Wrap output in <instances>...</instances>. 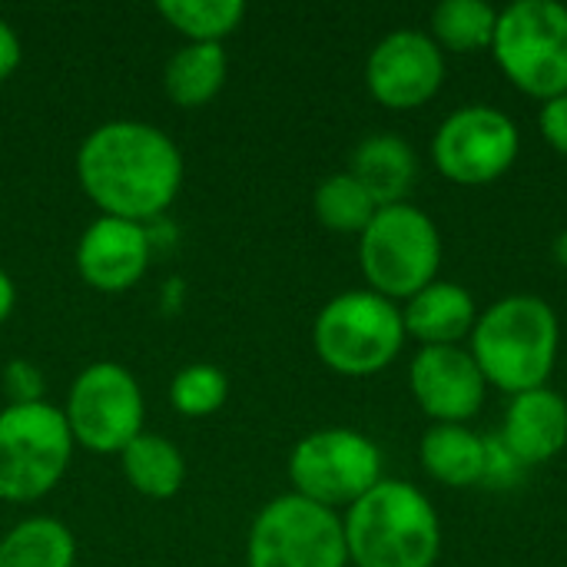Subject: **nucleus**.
<instances>
[{
  "mask_svg": "<svg viewBox=\"0 0 567 567\" xmlns=\"http://www.w3.org/2000/svg\"><path fill=\"white\" fill-rule=\"evenodd\" d=\"M349 173L365 186V193L382 209V206L405 203V196L419 176V159H415V150L402 136L372 133L352 150Z\"/></svg>",
  "mask_w": 567,
  "mask_h": 567,
  "instance_id": "f3484780",
  "label": "nucleus"
},
{
  "mask_svg": "<svg viewBox=\"0 0 567 567\" xmlns=\"http://www.w3.org/2000/svg\"><path fill=\"white\" fill-rule=\"evenodd\" d=\"M249 567H349L342 518L296 492L272 498L252 522Z\"/></svg>",
  "mask_w": 567,
  "mask_h": 567,
  "instance_id": "6e6552de",
  "label": "nucleus"
},
{
  "mask_svg": "<svg viewBox=\"0 0 567 567\" xmlns=\"http://www.w3.org/2000/svg\"><path fill=\"white\" fill-rule=\"evenodd\" d=\"M73 445L63 409L47 402L7 405L0 412V498L27 505L53 492Z\"/></svg>",
  "mask_w": 567,
  "mask_h": 567,
  "instance_id": "0eeeda50",
  "label": "nucleus"
},
{
  "mask_svg": "<svg viewBox=\"0 0 567 567\" xmlns=\"http://www.w3.org/2000/svg\"><path fill=\"white\" fill-rule=\"evenodd\" d=\"M498 439L525 468L558 458L567 445V402L561 392L542 385L512 395Z\"/></svg>",
  "mask_w": 567,
  "mask_h": 567,
  "instance_id": "2eb2a0df",
  "label": "nucleus"
},
{
  "mask_svg": "<svg viewBox=\"0 0 567 567\" xmlns=\"http://www.w3.org/2000/svg\"><path fill=\"white\" fill-rule=\"evenodd\" d=\"M402 309L372 292L349 289L329 299L312 326L316 355L346 379H369L389 369L405 346Z\"/></svg>",
  "mask_w": 567,
  "mask_h": 567,
  "instance_id": "20e7f679",
  "label": "nucleus"
},
{
  "mask_svg": "<svg viewBox=\"0 0 567 567\" xmlns=\"http://www.w3.org/2000/svg\"><path fill=\"white\" fill-rule=\"evenodd\" d=\"M226 70L223 43H183L163 70L166 96L183 110L206 106L223 90Z\"/></svg>",
  "mask_w": 567,
  "mask_h": 567,
  "instance_id": "6ab92c4d",
  "label": "nucleus"
},
{
  "mask_svg": "<svg viewBox=\"0 0 567 567\" xmlns=\"http://www.w3.org/2000/svg\"><path fill=\"white\" fill-rule=\"evenodd\" d=\"M120 465L126 482L146 495V498H173L179 495L183 482H186V462L179 455V449L169 439L159 435H136L123 452H120Z\"/></svg>",
  "mask_w": 567,
  "mask_h": 567,
  "instance_id": "aec40b11",
  "label": "nucleus"
},
{
  "mask_svg": "<svg viewBox=\"0 0 567 567\" xmlns=\"http://www.w3.org/2000/svg\"><path fill=\"white\" fill-rule=\"evenodd\" d=\"M312 209H316V219L332 233H362L379 213L375 199L349 169L332 173L316 186Z\"/></svg>",
  "mask_w": 567,
  "mask_h": 567,
  "instance_id": "b1692460",
  "label": "nucleus"
},
{
  "mask_svg": "<svg viewBox=\"0 0 567 567\" xmlns=\"http://www.w3.org/2000/svg\"><path fill=\"white\" fill-rule=\"evenodd\" d=\"M73 532L56 518H27L0 538V567H73Z\"/></svg>",
  "mask_w": 567,
  "mask_h": 567,
  "instance_id": "412c9836",
  "label": "nucleus"
},
{
  "mask_svg": "<svg viewBox=\"0 0 567 567\" xmlns=\"http://www.w3.org/2000/svg\"><path fill=\"white\" fill-rule=\"evenodd\" d=\"M522 150L518 126L508 113L472 103L455 110L432 136L435 169L458 186H488L502 179Z\"/></svg>",
  "mask_w": 567,
  "mask_h": 567,
  "instance_id": "9b49d317",
  "label": "nucleus"
},
{
  "mask_svg": "<svg viewBox=\"0 0 567 567\" xmlns=\"http://www.w3.org/2000/svg\"><path fill=\"white\" fill-rule=\"evenodd\" d=\"M409 389L419 409L435 425L472 422L488 395V382L462 346H429L419 349L409 369Z\"/></svg>",
  "mask_w": 567,
  "mask_h": 567,
  "instance_id": "ddd939ff",
  "label": "nucleus"
},
{
  "mask_svg": "<svg viewBox=\"0 0 567 567\" xmlns=\"http://www.w3.org/2000/svg\"><path fill=\"white\" fill-rule=\"evenodd\" d=\"M525 475V465L505 449L502 439H485V478L482 485L488 488H512Z\"/></svg>",
  "mask_w": 567,
  "mask_h": 567,
  "instance_id": "bb28decb",
  "label": "nucleus"
},
{
  "mask_svg": "<svg viewBox=\"0 0 567 567\" xmlns=\"http://www.w3.org/2000/svg\"><path fill=\"white\" fill-rule=\"evenodd\" d=\"M498 10L485 0H442L429 17V37L442 53H478L495 40Z\"/></svg>",
  "mask_w": 567,
  "mask_h": 567,
  "instance_id": "4be33fe9",
  "label": "nucleus"
},
{
  "mask_svg": "<svg viewBox=\"0 0 567 567\" xmlns=\"http://www.w3.org/2000/svg\"><path fill=\"white\" fill-rule=\"evenodd\" d=\"M143 392L130 369L116 362L86 365L66 395V429L93 455H120L143 435Z\"/></svg>",
  "mask_w": 567,
  "mask_h": 567,
  "instance_id": "9d476101",
  "label": "nucleus"
},
{
  "mask_svg": "<svg viewBox=\"0 0 567 567\" xmlns=\"http://www.w3.org/2000/svg\"><path fill=\"white\" fill-rule=\"evenodd\" d=\"M419 458L425 475L445 488H475L485 478V439L468 425H432Z\"/></svg>",
  "mask_w": 567,
  "mask_h": 567,
  "instance_id": "a211bd4d",
  "label": "nucleus"
},
{
  "mask_svg": "<svg viewBox=\"0 0 567 567\" xmlns=\"http://www.w3.org/2000/svg\"><path fill=\"white\" fill-rule=\"evenodd\" d=\"M402 322H405V336L422 342V349L462 346L478 322V309L465 286L435 279L432 286H425L405 302Z\"/></svg>",
  "mask_w": 567,
  "mask_h": 567,
  "instance_id": "dca6fc26",
  "label": "nucleus"
},
{
  "mask_svg": "<svg viewBox=\"0 0 567 567\" xmlns=\"http://www.w3.org/2000/svg\"><path fill=\"white\" fill-rule=\"evenodd\" d=\"M555 262L567 269V229H561L558 236H555Z\"/></svg>",
  "mask_w": 567,
  "mask_h": 567,
  "instance_id": "7c9ffc66",
  "label": "nucleus"
},
{
  "mask_svg": "<svg viewBox=\"0 0 567 567\" xmlns=\"http://www.w3.org/2000/svg\"><path fill=\"white\" fill-rule=\"evenodd\" d=\"M76 176L103 216L143 226L179 196L183 156L163 130L140 120H113L80 143Z\"/></svg>",
  "mask_w": 567,
  "mask_h": 567,
  "instance_id": "f257e3e1",
  "label": "nucleus"
},
{
  "mask_svg": "<svg viewBox=\"0 0 567 567\" xmlns=\"http://www.w3.org/2000/svg\"><path fill=\"white\" fill-rule=\"evenodd\" d=\"M20 66V37L13 33V27L0 17V83Z\"/></svg>",
  "mask_w": 567,
  "mask_h": 567,
  "instance_id": "c85d7f7f",
  "label": "nucleus"
},
{
  "mask_svg": "<svg viewBox=\"0 0 567 567\" xmlns=\"http://www.w3.org/2000/svg\"><path fill=\"white\" fill-rule=\"evenodd\" d=\"M359 266L372 292L409 302L439 279L442 233L435 219L409 199L382 206L359 233Z\"/></svg>",
  "mask_w": 567,
  "mask_h": 567,
  "instance_id": "39448f33",
  "label": "nucleus"
},
{
  "mask_svg": "<svg viewBox=\"0 0 567 567\" xmlns=\"http://www.w3.org/2000/svg\"><path fill=\"white\" fill-rule=\"evenodd\" d=\"M226 395H229V379L223 375V369L206 362L179 369L169 382V402L186 419H203L219 412L226 405Z\"/></svg>",
  "mask_w": 567,
  "mask_h": 567,
  "instance_id": "393cba45",
  "label": "nucleus"
},
{
  "mask_svg": "<svg viewBox=\"0 0 567 567\" xmlns=\"http://www.w3.org/2000/svg\"><path fill=\"white\" fill-rule=\"evenodd\" d=\"M538 130H542V136L548 140V146H551L555 153L567 156V93L542 103Z\"/></svg>",
  "mask_w": 567,
  "mask_h": 567,
  "instance_id": "cd10ccee",
  "label": "nucleus"
},
{
  "mask_svg": "<svg viewBox=\"0 0 567 567\" xmlns=\"http://www.w3.org/2000/svg\"><path fill=\"white\" fill-rule=\"evenodd\" d=\"M156 13L173 30L189 37V43H223V37H229L243 23L246 3L243 0H159Z\"/></svg>",
  "mask_w": 567,
  "mask_h": 567,
  "instance_id": "5701e85b",
  "label": "nucleus"
},
{
  "mask_svg": "<svg viewBox=\"0 0 567 567\" xmlns=\"http://www.w3.org/2000/svg\"><path fill=\"white\" fill-rule=\"evenodd\" d=\"M43 372L27 362V359H13L3 365V395L10 399L7 405H37L43 402Z\"/></svg>",
  "mask_w": 567,
  "mask_h": 567,
  "instance_id": "a878e982",
  "label": "nucleus"
},
{
  "mask_svg": "<svg viewBox=\"0 0 567 567\" xmlns=\"http://www.w3.org/2000/svg\"><path fill=\"white\" fill-rule=\"evenodd\" d=\"M349 565L435 567L442 555V522L429 495L409 482L382 478L342 518Z\"/></svg>",
  "mask_w": 567,
  "mask_h": 567,
  "instance_id": "7ed1b4c3",
  "label": "nucleus"
},
{
  "mask_svg": "<svg viewBox=\"0 0 567 567\" xmlns=\"http://www.w3.org/2000/svg\"><path fill=\"white\" fill-rule=\"evenodd\" d=\"M289 482L322 508H349L382 482V452L362 432L319 429L292 449Z\"/></svg>",
  "mask_w": 567,
  "mask_h": 567,
  "instance_id": "1a4fd4ad",
  "label": "nucleus"
},
{
  "mask_svg": "<svg viewBox=\"0 0 567 567\" xmlns=\"http://www.w3.org/2000/svg\"><path fill=\"white\" fill-rule=\"evenodd\" d=\"M150 266V236L146 226L100 216L86 226L76 246V272L86 286L100 292L133 289Z\"/></svg>",
  "mask_w": 567,
  "mask_h": 567,
  "instance_id": "4468645a",
  "label": "nucleus"
},
{
  "mask_svg": "<svg viewBox=\"0 0 567 567\" xmlns=\"http://www.w3.org/2000/svg\"><path fill=\"white\" fill-rule=\"evenodd\" d=\"M468 342L485 382L498 392L522 395L548 385L555 372L561 346L558 312L538 296L515 292L478 312Z\"/></svg>",
  "mask_w": 567,
  "mask_h": 567,
  "instance_id": "f03ea898",
  "label": "nucleus"
},
{
  "mask_svg": "<svg viewBox=\"0 0 567 567\" xmlns=\"http://www.w3.org/2000/svg\"><path fill=\"white\" fill-rule=\"evenodd\" d=\"M13 299H17V289H13L10 276L0 269V326L7 322V316H10V309H13Z\"/></svg>",
  "mask_w": 567,
  "mask_h": 567,
  "instance_id": "c756f323",
  "label": "nucleus"
},
{
  "mask_svg": "<svg viewBox=\"0 0 567 567\" xmlns=\"http://www.w3.org/2000/svg\"><path fill=\"white\" fill-rule=\"evenodd\" d=\"M445 83V53L422 30L385 33L365 60V86L389 110H419Z\"/></svg>",
  "mask_w": 567,
  "mask_h": 567,
  "instance_id": "f8f14e48",
  "label": "nucleus"
},
{
  "mask_svg": "<svg viewBox=\"0 0 567 567\" xmlns=\"http://www.w3.org/2000/svg\"><path fill=\"white\" fill-rule=\"evenodd\" d=\"M498 70L535 100L567 93V7L558 0H518L498 10L492 40Z\"/></svg>",
  "mask_w": 567,
  "mask_h": 567,
  "instance_id": "423d86ee",
  "label": "nucleus"
}]
</instances>
